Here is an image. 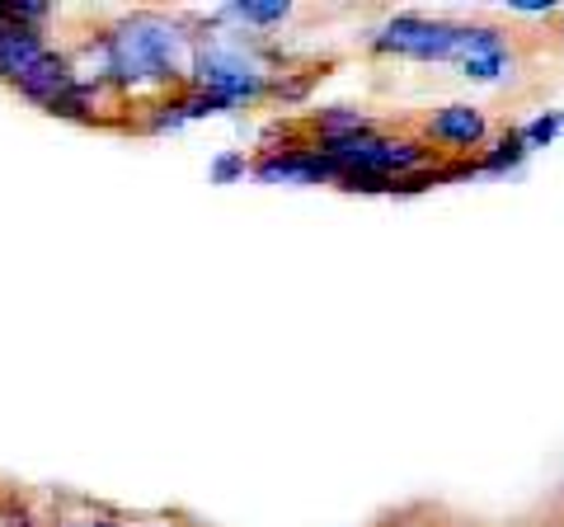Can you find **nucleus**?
Masks as SVG:
<instances>
[{"instance_id":"8","label":"nucleus","mask_w":564,"mask_h":527,"mask_svg":"<svg viewBox=\"0 0 564 527\" xmlns=\"http://www.w3.org/2000/svg\"><path fill=\"white\" fill-rule=\"evenodd\" d=\"M560 132H564V114H560V109H545V114H536L532 122H527V128H518L522 147H527V155L541 151V147H551Z\"/></svg>"},{"instance_id":"13","label":"nucleus","mask_w":564,"mask_h":527,"mask_svg":"<svg viewBox=\"0 0 564 527\" xmlns=\"http://www.w3.org/2000/svg\"><path fill=\"white\" fill-rule=\"evenodd\" d=\"M250 174V161H245V151H221V155H212V165H207V180L212 184H236Z\"/></svg>"},{"instance_id":"1","label":"nucleus","mask_w":564,"mask_h":527,"mask_svg":"<svg viewBox=\"0 0 564 527\" xmlns=\"http://www.w3.org/2000/svg\"><path fill=\"white\" fill-rule=\"evenodd\" d=\"M193 52H198V33L184 29L170 14L137 10L122 14L118 24L99 29L85 47L66 52L80 80H99L113 95H137V90H180L188 85Z\"/></svg>"},{"instance_id":"6","label":"nucleus","mask_w":564,"mask_h":527,"mask_svg":"<svg viewBox=\"0 0 564 527\" xmlns=\"http://www.w3.org/2000/svg\"><path fill=\"white\" fill-rule=\"evenodd\" d=\"M429 137L433 142H443V147L470 151V147H480L489 137V122H485V114L475 109V104H447V109H437L429 118Z\"/></svg>"},{"instance_id":"16","label":"nucleus","mask_w":564,"mask_h":527,"mask_svg":"<svg viewBox=\"0 0 564 527\" xmlns=\"http://www.w3.org/2000/svg\"><path fill=\"white\" fill-rule=\"evenodd\" d=\"M141 527H174V523H161V518H155V523H141Z\"/></svg>"},{"instance_id":"10","label":"nucleus","mask_w":564,"mask_h":527,"mask_svg":"<svg viewBox=\"0 0 564 527\" xmlns=\"http://www.w3.org/2000/svg\"><path fill=\"white\" fill-rule=\"evenodd\" d=\"M47 523L52 518H43L20 490H6V495H0V527H47Z\"/></svg>"},{"instance_id":"7","label":"nucleus","mask_w":564,"mask_h":527,"mask_svg":"<svg viewBox=\"0 0 564 527\" xmlns=\"http://www.w3.org/2000/svg\"><path fill=\"white\" fill-rule=\"evenodd\" d=\"M217 20H236V24H250V29H273V24L292 20V6L288 0H236V6H217Z\"/></svg>"},{"instance_id":"11","label":"nucleus","mask_w":564,"mask_h":527,"mask_svg":"<svg viewBox=\"0 0 564 527\" xmlns=\"http://www.w3.org/2000/svg\"><path fill=\"white\" fill-rule=\"evenodd\" d=\"M62 14V6H52V0H10V20L14 24H29V29H43Z\"/></svg>"},{"instance_id":"12","label":"nucleus","mask_w":564,"mask_h":527,"mask_svg":"<svg viewBox=\"0 0 564 527\" xmlns=\"http://www.w3.org/2000/svg\"><path fill=\"white\" fill-rule=\"evenodd\" d=\"M508 66H513V57H508V47H503V52H489V57L466 62L462 76H466V80H480V85H494V80H503Z\"/></svg>"},{"instance_id":"9","label":"nucleus","mask_w":564,"mask_h":527,"mask_svg":"<svg viewBox=\"0 0 564 527\" xmlns=\"http://www.w3.org/2000/svg\"><path fill=\"white\" fill-rule=\"evenodd\" d=\"M522 161H527V147H522V137H518V132H508L503 142L494 147V151H489V155H485V161L475 165V170H480V174H513Z\"/></svg>"},{"instance_id":"2","label":"nucleus","mask_w":564,"mask_h":527,"mask_svg":"<svg viewBox=\"0 0 564 527\" xmlns=\"http://www.w3.org/2000/svg\"><path fill=\"white\" fill-rule=\"evenodd\" d=\"M0 85L47 114L76 85V66H70L66 47L52 43L43 29L6 20L0 24Z\"/></svg>"},{"instance_id":"4","label":"nucleus","mask_w":564,"mask_h":527,"mask_svg":"<svg viewBox=\"0 0 564 527\" xmlns=\"http://www.w3.org/2000/svg\"><path fill=\"white\" fill-rule=\"evenodd\" d=\"M315 151L339 165V180L344 174H372V180H391V184L429 170V161H433L429 147L414 142V137H377L372 128L315 142Z\"/></svg>"},{"instance_id":"5","label":"nucleus","mask_w":564,"mask_h":527,"mask_svg":"<svg viewBox=\"0 0 564 527\" xmlns=\"http://www.w3.org/2000/svg\"><path fill=\"white\" fill-rule=\"evenodd\" d=\"M250 174L259 184H339V165L306 147H273L250 165Z\"/></svg>"},{"instance_id":"3","label":"nucleus","mask_w":564,"mask_h":527,"mask_svg":"<svg viewBox=\"0 0 564 527\" xmlns=\"http://www.w3.org/2000/svg\"><path fill=\"white\" fill-rule=\"evenodd\" d=\"M372 47L386 57H410V62H456L466 66L489 52H503V33L485 24H447V20H423V14H395L391 24L372 33Z\"/></svg>"},{"instance_id":"15","label":"nucleus","mask_w":564,"mask_h":527,"mask_svg":"<svg viewBox=\"0 0 564 527\" xmlns=\"http://www.w3.org/2000/svg\"><path fill=\"white\" fill-rule=\"evenodd\" d=\"M10 20V0H0V24H6Z\"/></svg>"},{"instance_id":"14","label":"nucleus","mask_w":564,"mask_h":527,"mask_svg":"<svg viewBox=\"0 0 564 527\" xmlns=\"http://www.w3.org/2000/svg\"><path fill=\"white\" fill-rule=\"evenodd\" d=\"M47 527H122L113 514H90V518H52Z\"/></svg>"}]
</instances>
